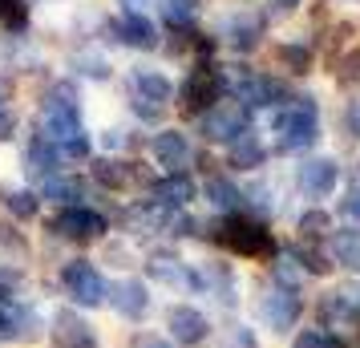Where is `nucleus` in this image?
Masks as SVG:
<instances>
[{"label": "nucleus", "instance_id": "8", "mask_svg": "<svg viewBox=\"0 0 360 348\" xmlns=\"http://www.w3.org/2000/svg\"><path fill=\"white\" fill-rule=\"evenodd\" d=\"M247 130H251V110L239 105L235 98L214 101L207 114H198V134H202V142H214V146H231Z\"/></svg>", "mask_w": 360, "mask_h": 348}, {"label": "nucleus", "instance_id": "43", "mask_svg": "<svg viewBox=\"0 0 360 348\" xmlns=\"http://www.w3.org/2000/svg\"><path fill=\"white\" fill-rule=\"evenodd\" d=\"M344 130H348V138H360V98L348 101V110H344Z\"/></svg>", "mask_w": 360, "mask_h": 348}, {"label": "nucleus", "instance_id": "44", "mask_svg": "<svg viewBox=\"0 0 360 348\" xmlns=\"http://www.w3.org/2000/svg\"><path fill=\"white\" fill-rule=\"evenodd\" d=\"M227 348H255V336H251V328H243V324H235L227 336Z\"/></svg>", "mask_w": 360, "mask_h": 348}, {"label": "nucleus", "instance_id": "19", "mask_svg": "<svg viewBox=\"0 0 360 348\" xmlns=\"http://www.w3.org/2000/svg\"><path fill=\"white\" fill-rule=\"evenodd\" d=\"M166 328H170V340H174V344L195 348L211 336V320L198 312V308H191V304H174V308L166 312Z\"/></svg>", "mask_w": 360, "mask_h": 348}, {"label": "nucleus", "instance_id": "10", "mask_svg": "<svg viewBox=\"0 0 360 348\" xmlns=\"http://www.w3.org/2000/svg\"><path fill=\"white\" fill-rule=\"evenodd\" d=\"M49 231L57 239H69V243H98L101 235L110 231V219L101 215L98 207H89V202H82V207H61L57 219L49 223Z\"/></svg>", "mask_w": 360, "mask_h": 348}, {"label": "nucleus", "instance_id": "11", "mask_svg": "<svg viewBox=\"0 0 360 348\" xmlns=\"http://www.w3.org/2000/svg\"><path fill=\"white\" fill-rule=\"evenodd\" d=\"M20 166H25V179H29V186H45L53 179V174H61L65 170V158H61V150L53 146L45 134L29 130V138H25V150H20Z\"/></svg>", "mask_w": 360, "mask_h": 348}, {"label": "nucleus", "instance_id": "30", "mask_svg": "<svg viewBox=\"0 0 360 348\" xmlns=\"http://www.w3.org/2000/svg\"><path fill=\"white\" fill-rule=\"evenodd\" d=\"M276 61L288 69V73H295V77H308L311 65H316V49H311L308 41H279Z\"/></svg>", "mask_w": 360, "mask_h": 348}, {"label": "nucleus", "instance_id": "15", "mask_svg": "<svg viewBox=\"0 0 360 348\" xmlns=\"http://www.w3.org/2000/svg\"><path fill=\"white\" fill-rule=\"evenodd\" d=\"M65 69L73 77H82V82H114V61L98 49V41H77L73 49L65 53Z\"/></svg>", "mask_w": 360, "mask_h": 348}, {"label": "nucleus", "instance_id": "1", "mask_svg": "<svg viewBox=\"0 0 360 348\" xmlns=\"http://www.w3.org/2000/svg\"><path fill=\"white\" fill-rule=\"evenodd\" d=\"M37 117H41L37 130L45 134L53 146H65L73 138L89 134L85 130V105H82V94H77L73 77H53V82H45Z\"/></svg>", "mask_w": 360, "mask_h": 348}, {"label": "nucleus", "instance_id": "24", "mask_svg": "<svg viewBox=\"0 0 360 348\" xmlns=\"http://www.w3.org/2000/svg\"><path fill=\"white\" fill-rule=\"evenodd\" d=\"M150 280L166 283V288H195V267H186L179 255H170V251H158V255H150Z\"/></svg>", "mask_w": 360, "mask_h": 348}, {"label": "nucleus", "instance_id": "29", "mask_svg": "<svg viewBox=\"0 0 360 348\" xmlns=\"http://www.w3.org/2000/svg\"><path fill=\"white\" fill-rule=\"evenodd\" d=\"M0 33L8 37L33 33V0H0Z\"/></svg>", "mask_w": 360, "mask_h": 348}, {"label": "nucleus", "instance_id": "28", "mask_svg": "<svg viewBox=\"0 0 360 348\" xmlns=\"http://www.w3.org/2000/svg\"><path fill=\"white\" fill-rule=\"evenodd\" d=\"M0 207L17 223H29V219L41 215V195L33 186H0Z\"/></svg>", "mask_w": 360, "mask_h": 348}, {"label": "nucleus", "instance_id": "2", "mask_svg": "<svg viewBox=\"0 0 360 348\" xmlns=\"http://www.w3.org/2000/svg\"><path fill=\"white\" fill-rule=\"evenodd\" d=\"M271 134L279 154H304L320 142V105L316 98H288L279 110H271Z\"/></svg>", "mask_w": 360, "mask_h": 348}, {"label": "nucleus", "instance_id": "16", "mask_svg": "<svg viewBox=\"0 0 360 348\" xmlns=\"http://www.w3.org/2000/svg\"><path fill=\"white\" fill-rule=\"evenodd\" d=\"M150 154H154V162L162 166V174H179V170L191 166L195 146H191V138H186L182 130L166 126V130H158L154 138H150Z\"/></svg>", "mask_w": 360, "mask_h": 348}, {"label": "nucleus", "instance_id": "3", "mask_svg": "<svg viewBox=\"0 0 360 348\" xmlns=\"http://www.w3.org/2000/svg\"><path fill=\"white\" fill-rule=\"evenodd\" d=\"M223 98H227V65H219L214 57H198V61H191L182 85L174 89V101H179V110L186 117L207 114L214 101H223Z\"/></svg>", "mask_w": 360, "mask_h": 348}, {"label": "nucleus", "instance_id": "21", "mask_svg": "<svg viewBox=\"0 0 360 348\" xmlns=\"http://www.w3.org/2000/svg\"><path fill=\"white\" fill-rule=\"evenodd\" d=\"M360 320V292L352 288H336L320 296V324L324 328H344V324H356Z\"/></svg>", "mask_w": 360, "mask_h": 348}, {"label": "nucleus", "instance_id": "25", "mask_svg": "<svg viewBox=\"0 0 360 348\" xmlns=\"http://www.w3.org/2000/svg\"><path fill=\"white\" fill-rule=\"evenodd\" d=\"M41 199H49L53 207H82L89 199V183L77 174H53L49 183L41 186Z\"/></svg>", "mask_w": 360, "mask_h": 348}, {"label": "nucleus", "instance_id": "37", "mask_svg": "<svg viewBox=\"0 0 360 348\" xmlns=\"http://www.w3.org/2000/svg\"><path fill=\"white\" fill-rule=\"evenodd\" d=\"M243 207H251L255 219H267L271 211H276V195H271V186H263V183L247 186L243 191Z\"/></svg>", "mask_w": 360, "mask_h": 348}, {"label": "nucleus", "instance_id": "5", "mask_svg": "<svg viewBox=\"0 0 360 348\" xmlns=\"http://www.w3.org/2000/svg\"><path fill=\"white\" fill-rule=\"evenodd\" d=\"M227 98H235L247 110H279L292 98V89L283 85V77L263 73L251 65H231L227 69Z\"/></svg>", "mask_w": 360, "mask_h": 348}, {"label": "nucleus", "instance_id": "6", "mask_svg": "<svg viewBox=\"0 0 360 348\" xmlns=\"http://www.w3.org/2000/svg\"><path fill=\"white\" fill-rule=\"evenodd\" d=\"M263 37H267V20H263L259 8H231L227 17L219 20L214 41L223 49H231L235 57H251L263 45Z\"/></svg>", "mask_w": 360, "mask_h": 348}, {"label": "nucleus", "instance_id": "42", "mask_svg": "<svg viewBox=\"0 0 360 348\" xmlns=\"http://www.w3.org/2000/svg\"><path fill=\"white\" fill-rule=\"evenodd\" d=\"M340 219L348 223V231H360V195H344L340 199Z\"/></svg>", "mask_w": 360, "mask_h": 348}, {"label": "nucleus", "instance_id": "40", "mask_svg": "<svg viewBox=\"0 0 360 348\" xmlns=\"http://www.w3.org/2000/svg\"><path fill=\"white\" fill-rule=\"evenodd\" d=\"M101 255H105V264L110 267H130V259H134L130 239H110V243L101 247Z\"/></svg>", "mask_w": 360, "mask_h": 348}, {"label": "nucleus", "instance_id": "26", "mask_svg": "<svg viewBox=\"0 0 360 348\" xmlns=\"http://www.w3.org/2000/svg\"><path fill=\"white\" fill-rule=\"evenodd\" d=\"M202 195H207V202H211L219 215H239L243 211V186H235L227 174H207Z\"/></svg>", "mask_w": 360, "mask_h": 348}, {"label": "nucleus", "instance_id": "41", "mask_svg": "<svg viewBox=\"0 0 360 348\" xmlns=\"http://www.w3.org/2000/svg\"><path fill=\"white\" fill-rule=\"evenodd\" d=\"M130 348H179V344L170 336H162V332H134Z\"/></svg>", "mask_w": 360, "mask_h": 348}, {"label": "nucleus", "instance_id": "17", "mask_svg": "<svg viewBox=\"0 0 360 348\" xmlns=\"http://www.w3.org/2000/svg\"><path fill=\"white\" fill-rule=\"evenodd\" d=\"M336 183H340V166L332 158H304L295 166V186L308 199H328L336 191Z\"/></svg>", "mask_w": 360, "mask_h": 348}, {"label": "nucleus", "instance_id": "4", "mask_svg": "<svg viewBox=\"0 0 360 348\" xmlns=\"http://www.w3.org/2000/svg\"><path fill=\"white\" fill-rule=\"evenodd\" d=\"M211 239L219 247H227L231 255H243V259H271L276 255V235L267 231V223L255 215H223L211 227Z\"/></svg>", "mask_w": 360, "mask_h": 348}, {"label": "nucleus", "instance_id": "12", "mask_svg": "<svg viewBox=\"0 0 360 348\" xmlns=\"http://www.w3.org/2000/svg\"><path fill=\"white\" fill-rule=\"evenodd\" d=\"M126 98L158 105V110H170V101H174V82L166 77L162 69L138 65V69H130V77H126Z\"/></svg>", "mask_w": 360, "mask_h": 348}, {"label": "nucleus", "instance_id": "7", "mask_svg": "<svg viewBox=\"0 0 360 348\" xmlns=\"http://www.w3.org/2000/svg\"><path fill=\"white\" fill-rule=\"evenodd\" d=\"M101 41L122 45V49H134V53H154L162 45V33H158V25L146 13H117V17H105Z\"/></svg>", "mask_w": 360, "mask_h": 348}, {"label": "nucleus", "instance_id": "23", "mask_svg": "<svg viewBox=\"0 0 360 348\" xmlns=\"http://www.w3.org/2000/svg\"><path fill=\"white\" fill-rule=\"evenodd\" d=\"M105 304H110L122 320H142V316L150 312V292H146L142 280H117L114 288H110Z\"/></svg>", "mask_w": 360, "mask_h": 348}, {"label": "nucleus", "instance_id": "27", "mask_svg": "<svg viewBox=\"0 0 360 348\" xmlns=\"http://www.w3.org/2000/svg\"><path fill=\"white\" fill-rule=\"evenodd\" d=\"M227 162H231V170H259V166L267 162V146H263V138L255 130L239 134V138L227 146Z\"/></svg>", "mask_w": 360, "mask_h": 348}, {"label": "nucleus", "instance_id": "22", "mask_svg": "<svg viewBox=\"0 0 360 348\" xmlns=\"http://www.w3.org/2000/svg\"><path fill=\"white\" fill-rule=\"evenodd\" d=\"M195 292H207V296H214L219 304H227V308H235V299H239L235 271L227 264H219V259H211V264H202L195 271Z\"/></svg>", "mask_w": 360, "mask_h": 348}, {"label": "nucleus", "instance_id": "46", "mask_svg": "<svg viewBox=\"0 0 360 348\" xmlns=\"http://www.w3.org/2000/svg\"><path fill=\"white\" fill-rule=\"evenodd\" d=\"M348 191H352V195H360V158H356V166L348 170Z\"/></svg>", "mask_w": 360, "mask_h": 348}, {"label": "nucleus", "instance_id": "45", "mask_svg": "<svg viewBox=\"0 0 360 348\" xmlns=\"http://www.w3.org/2000/svg\"><path fill=\"white\" fill-rule=\"evenodd\" d=\"M150 8H158V0H117V13H146Z\"/></svg>", "mask_w": 360, "mask_h": 348}, {"label": "nucleus", "instance_id": "31", "mask_svg": "<svg viewBox=\"0 0 360 348\" xmlns=\"http://www.w3.org/2000/svg\"><path fill=\"white\" fill-rule=\"evenodd\" d=\"M328 259H336V264L352 267V271H360V231H336L328 235Z\"/></svg>", "mask_w": 360, "mask_h": 348}, {"label": "nucleus", "instance_id": "36", "mask_svg": "<svg viewBox=\"0 0 360 348\" xmlns=\"http://www.w3.org/2000/svg\"><path fill=\"white\" fill-rule=\"evenodd\" d=\"M292 255H295V264L304 267L308 276H328V267H332V259H328L324 251L316 247V243H304V239L292 247Z\"/></svg>", "mask_w": 360, "mask_h": 348}, {"label": "nucleus", "instance_id": "35", "mask_svg": "<svg viewBox=\"0 0 360 348\" xmlns=\"http://www.w3.org/2000/svg\"><path fill=\"white\" fill-rule=\"evenodd\" d=\"M29 255V239L13 223H0V264H20Z\"/></svg>", "mask_w": 360, "mask_h": 348}, {"label": "nucleus", "instance_id": "32", "mask_svg": "<svg viewBox=\"0 0 360 348\" xmlns=\"http://www.w3.org/2000/svg\"><path fill=\"white\" fill-rule=\"evenodd\" d=\"M20 130V114L13 105V77L0 73V142H13Z\"/></svg>", "mask_w": 360, "mask_h": 348}, {"label": "nucleus", "instance_id": "33", "mask_svg": "<svg viewBox=\"0 0 360 348\" xmlns=\"http://www.w3.org/2000/svg\"><path fill=\"white\" fill-rule=\"evenodd\" d=\"M271 283H276V288H288V292H295V288L304 283V267L295 264L292 251H276V255H271Z\"/></svg>", "mask_w": 360, "mask_h": 348}, {"label": "nucleus", "instance_id": "18", "mask_svg": "<svg viewBox=\"0 0 360 348\" xmlns=\"http://www.w3.org/2000/svg\"><path fill=\"white\" fill-rule=\"evenodd\" d=\"M49 336L57 348H98V328L82 312H73V308H61L53 316Z\"/></svg>", "mask_w": 360, "mask_h": 348}, {"label": "nucleus", "instance_id": "20", "mask_svg": "<svg viewBox=\"0 0 360 348\" xmlns=\"http://www.w3.org/2000/svg\"><path fill=\"white\" fill-rule=\"evenodd\" d=\"M146 199L162 202V207H170V211H182V207H191L198 195L195 179L186 174V170H179V174H162V179H154V183H146Z\"/></svg>", "mask_w": 360, "mask_h": 348}, {"label": "nucleus", "instance_id": "13", "mask_svg": "<svg viewBox=\"0 0 360 348\" xmlns=\"http://www.w3.org/2000/svg\"><path fill=\"white\" fill-rule=\"evenodd\" d=\"M89 179H94L101 191H114V195H126L130 186L146 183V174L138 170V162H126V158H117V154H98V158L89 162Z\"/></svg>", "mask_w": 360, "mask_h": 348}, {"label": "nucleus", "instance_id": "39", "mask_svg": "<svg viewBox=\"0 0 360 348\" xmlns=\"http://www.w3.org/2000/svg\"><path fill=\"white\" fill-rule=\"evenodd\" d=\"M300 4H304V0H267L259 13H263V20H267V25H276V20L295 17V13H300Z\"/></svg>", "mask_w": 360, "mask_h": 348}, {"label": "nucleus", "instance_id": "38", "mask_svg": "<svg viewBox=\"0 0 360 348\" xmlns=\"http://www.w3.org/2000/svg\"><path fill=\"white\" fill-rule=\"evenodd\" d=\"M292 348H344V340L336 332H324V328H304L295 336Z\"/></svg>", "mask_w": 360, "mask_h": 348}, {"label": "nucleus", "instance_id": "14", "mask_svg": "<svg viewBox=\"0 0 360 348\" xmlns=\"http://www.w3.org/2000/svg\"><path fill=\"white\" fill-rule=\"evenodd\" d=\"M300 312H304V304H300V296L288 292V288H276V283H271L259 296V320L271 332H292Z\"/></svg>", "mask_w": 360, "mask_h": 348}, {"label": "nucleus", "instance_id": "34", "mask_svg": "<svg viewBox=\"0 0 360 348\" xmlns=\"http://www.w3.org/2000/svg\"><path fill=\"white\" fill-rule=\"evenodd\" d=\"M295 227H300V239H304V243H324L328 235H332V215L311 207V211H304V215H300V223H295Z\"/></svg>", "mask_w": 360, "mask_h": 348}, {"label": "nucleus", "instance_id": "9", "mask_svg": "<svg viewBox=\"0 0 360 348\" xmlns=\"http://www.w3.org/2000/svg\"><path fill=\"white\" fill-rule=\"evenodd\" d=\"M57 280H61V292L77 308H101L105 296H110V283L101 280V271L89 259H65L61 271H57Z\"/></svg>", "mask_w": 360, "mask_h": 348}]
</instances>
